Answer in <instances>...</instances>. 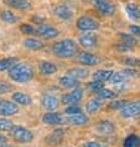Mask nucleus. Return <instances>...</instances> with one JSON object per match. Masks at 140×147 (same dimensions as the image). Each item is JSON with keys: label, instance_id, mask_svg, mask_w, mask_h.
I'll use <instances>...</instances> for the list:
<instances>
[{"label": "nucleus", "instance_id": "29", "mask_svg": "<svg viewBox=\"0 0 140 147\" xmlns=\"http://www.w3.org/2000/svg\"><path fill=\"white\" fill-rule=\"evenodd\" d=\"M24 46L27 47V49H31V50H39V49H42L45 45H43V42L39 41V40L29 38V39L24 40Z\"/></svg>", "mask_w": 140, "mask_h": 147}, {"label": "nucleus", "instance_id": "35", "mask_svg": "<svg viewBox=\"0 0 140 147\" xmlns=\"http://www.w3.org/2000/svg\"><path fill=\"white\" fill-rule=\"evenodd\" d=\"M13 122L8 119H4V117H1L0 119V131H10L13 128Z\"/></svg>", "mask_w": 140, "mask_h": 147}, {"label": "nucleus", "instance_id": "3", "mask_svg": "<svg viewBox=\"0 0 140 147\" xmlns=\"http://www.w3.org/2000/svg\"><path fill=\"white\" fill-rule=\"evenodd\" d=\"M10 131H11V137L19 143H29L34 140V134L25 127L13 126Z\"/></svg>", "mask_w": 140, "mask_h": 147}, {"label": "nucleus", "instance_id": "15", "mask_svg": "<svg viewBox=\"0 0 140 147\" xmlns=\"http://www.w3.org/2000/svg\"><path fill=\"white\" fill-rule=\"evenodd\" d=\"M65 138V130L63 128H56L45 138V142L50 146H57L62 143Z\"/></svg>", "mask_w": 140, "mask_h": 147}, {"label": "nucleus", "instance_id": "33", "mask_svg": "<svg viewBox=\"0 0 140 147\" xmlns=\"http://www.w3.org/2000/svg\"><path fill=\"white\" fill-rule=\"evenodd\" d=\"M120 38L124 41V44H127V45H129V46H134L135 44L138 42V40H136V38L134 35L127 34V32H120Z\"/></svg>", "mask_w": 140, "mask_h": 147}, {"label": "nucleus", "instance_id": "41", "mask_svg": "<svg viewBox=\"0 0 140 147\" xmlns=\"http://www.w3.org/2000/svg\"><path fill=\"white\" fill-rule=\"evenodd\" d=\"M129 30H130L131 35L134 36H138V38H140V25H131L130 28H129Z\"/></svg>", "mask_w": 140, "mask_h": 147}, {"label": "nucleus", "instance_id": "34", "mask_svg": "<svg viewBox=\"0 0 140 147\" xmlns=\"http://www.w3.org/2000/svg\"><path fill=\"white\" fill-rule=\"evenodd\" d=\"M88 90L91 91V92H93V94H97L98 91H101L103 87H104V84L103 82H99V81H95V80H93L92 82L88 84Z\"/></svg>", "mask_w": 140, "mask_h": 147}, {"label": "nucleus", "instance_id": "23", "mask_svg": "<svg viewBox=\"0 0 140 147\" xmlns=\"http://www.w3.org/2000/svg\"><path fill=\"white\" fill-rule=\"evenodd\" d=\"M102 106H103V101L102 100H99L98 97L92 98V100L88 101L87 105H86L87 113H89V115H94L95 112H98L99 110L102 109Z\"/></svg>", "mask_w": 140, "mask_h": 147}, {"label": "nucleus", "instance_id": "4", "mask_svg": "<svg viewBox=\"0 0 140 147\" xmlns=\"http://www.w3.org/2000/svg\"><path fill=\"white\" fill-rule=\"evenodd\" d=\"M76 26L78 30L81 31H95L99 29V23L94 18L88 16V15H83L79 16L76 21Z\"/></svg>", "mask_w": 140, "mask_h": 147}, {"label": "nucleus", "instance_id": "13", "mask_svg": "<svg viewBox=\"0 0 140 147\" xmlns=\"http://www.w3.org/2000/svg\"><path fill=\"white\" fill-rule=\"evenodd\" d=\"M78 42L84 49H93L97 46V35L93 31H87L86 34H82L79 36Z\"/></svg>", "mask_w": 140, "mask_h": 147}, {"label": "nucleus", "instance_id": "21", "mask_svg": "<svg viewBox=\"0 0 140 147\" xmlns=\"http://www.w3.org/2000/svg\"><path fill=\"white\" fill-rule=\"evenodd\" d=\"M6 5L11 6L17 10H30L31 9V1L30 0H4Z\"/></svg>", "mask_w": 140, "mask_h": 147}, {"label": "nucleus", "instance_id": "7", "mask_svg": "<svg viewBox=\"0 0 140 147\" xmlns=\"http://www.w3.org/2000/svg\"><path fill=\"white\" fill-rule=\"evenodd\" d=\"M83 96H84V92L81 87H77V89H73L71 92L68 94H65L62 96L61 101L63 102L65 105H75V104H78L83 100Z\"/></svg>", "mask_w": 140, "mask_h": 147}, {"label": "nucleus", "instance_id": "11", "mask_svg": "<svg viewBox=\"0 0 140 147\" xmlns=\"http://www.w3.org/2000/svg\"><path fill=\"white\" fill-rule=\"evenodd\" d=\"M124 11L127 14L129 20H131L135 24L140 23V6L138 4H135V3H128L124 6Z\"/></svg>", "mask_w": 140, "mask_h": 147}, {"label": "nucleus", "instance_id": "43", "mask_svg": "<svg viewBox=\"0 0 140 147\" xmlns=\"http://www.w3.org/2000/svg\"><path fill=\"white\" fill-rule=\"evenodd\" d=\"M6 141H8V137L0 134V145H1V143H6Z\"/></svg>", "mask_w": 140, "mask_h": 147}, {"label": "nucleus", "instance_id": "19", "mask_svg": "<svg viewBox=\"0 0 140 147\" xmlns=\"http://www.w3.org/2000/svg\"><path fill=\"white\" fill-rule=\"evenodd\" d=\"M41 104L43 106V109L47 110V111H53V110H56L58 107L60 102H58V98L52 96V95H43Z\"/></svg>", "mask_w": 140, "mask_h": 147}, {"label": "nucleus", "instance_id": "8", "mask_svg": "<svg viewBox=\"0 0 140 147\" xmlns=\"http://www.w3.org/2000/svg\"><path fill=\"white\" fill-rule=\"evenodd\" d=\"M140 115V101L128 102L123 109L120 110V116L124 119H133Z\"/></svg>", "mask_w": 140, "mask_h": 147}, {"label": "nucleus", "instance_id": "1", "mask_svg": "<svg viewBox=\"0 0 140 147\" xmlns=\"http://www.w3.org/2000/svg\"><path fill=\"white\" fill-rule=\"evenodd\" d=\"M52 53L60 59H72L78 53V44L72 39H63L53 44Z\"/></svg>", "mask_w": 140, "mask_h": 147}, {"label": "nucleus", "instance_id": "27", "mask_svg": "<svg viewBox=\"0 0 140 147\" xmlns=\"http://www.w3.org/2000/svg\"><path fill=\"white\" fill-rule=\"evenodd\" d=\"M97 97L99 98V100L104 101V100H113V98L117 97V92L110 89H103L101 91H98L97 92Z\"/></svg>", "mask_w": 140, "mask_h": 147}, {"label": "nucleus", "instance_id": "40", "mask_svg": "<svg viewBox=\"0 0 140 147\" xmlns=\"http://www.w3.org/2000/svg\"><path fill=\"white\" fill-rule=\"evenodd\" d=\"M123 62L128 66H136L138 64H140V61H138L136 59H133V57H124Z\"/></svg>", "mask_w": 140, "mask_h": 147}, {"label": "nucleus", "instance_id": "10", "mask_svg": "<svg viewBox=\"0 0 140 147\" xmlns=\"http://www.w3.org/2000/svg\"><path fill=\"white\" fill-rule=\"evenodd\" d=\"M19 112V106L14 101L3 100L0 101V116H14Z\"/></svg>", "mask_w": 140, "mask_h": 147}, {"label": "nucleus", "instance_id": "24", "mask_svg": "<svg viewBox=\"0 0 140 147\" xmlns=\"http://www.w3.org/2000/svg\"><path fill=\"white\" fill-rule=\"evenodd\" d=\"M39 67L43 75H53L57 72V66L51 61H41L39 64Z\"/></svg>", "mask_w": 140, "mask_h": 147}, {"label": "nucleus", "instance_id": "45", "mask_svg": "<svg viewBox=\"0 0 140 147\" xmlns=\"http://www.w3.org/2000/svg\"><path fill=\"white\" fill-rule=\"evenodd\" d=\"M139 65H140V64H139Z\"/></svg>", "mask_w": 140, "mask_h": 147}, {"label": "nucleus", "instance_id": "44", "mask_svg": "<svg viewBox=\"0 0 140 147\" xmlns=\"http://www.w3.org/2000/svg\"><path fill=\"white\" fill-rule=\"evenodd\" d=\"M0 147H14V146L9 145V143H1V145H0Z\"/></svg>", "mask_w": 140, "mask_h": 147}, {"label": "nucleus", "instance_id": "5", "mask_svg": "<svg viewBox=\"0 0 140 147\" xmlns=\"http://www.w3.org/2000/svg\"><path fill=\"white\" fill-rule=\"evenodd\" d=\"M92 4L104 16H113L115 14V5L110 0H92Z\"/></svg>", "mask_w": 140, "mask_h": 147}, {"label": "nucleus", "instance_id": "39", "mask_svg": "<svg viewBox=\"0 0 140 147\" xmlns=\"http://www.w3.org/2000/svg\"><path fill=\"white\" fill-rule=\"evenodd\" d=\"M83 147H109V146H107L102 142H98V141H88L84 143Z\"/></svg>", "mask_w": 140, "mask_h": 147}, {"label": "nucleus", "instance_id": "18", "mask_svg": "<svg viewBox=\"0 0 140 147\" xmlns=\"http://www.w3.org/2000/svg\"><path fill=\"white\" fill-rule=\"evenodd\" d=\"M89 74H91L89 70L86 69V67H83V66H76V67H72V69H69L67 71V75L77 79L78 81H79V80L87 79L88 76H89Z\"/></svg>", "mask_w": 140, "mask_h": 147}, {"label": "nucleus", "instance_id": "6", "mask_svg": "<svg viewBox=\"0 0 140 147\" xmlns=\"http://www.w3.org/2000/svg\"><path fill=\"white\" fill-rule=\"evenodd\" d=\"M75 57L76 61L82 66H95L101 62V59L97 55L88 53V51H79V53H77Z\"/></svg>", "mask_w": 140, "mask_h": 147}, {"label": "nucleus", "instance_id": "20", "mask_svg": "<svg viewBox=\"0 0 140 147\" xmlns=\"http://www.w3.org/2000/svg\"><path fill=\"white\" fill-rule=\"evenodd\" d=\"M58 84L65 87V89H68V90H73V89H77V87H79V81L75 78H72V76L69 75H65L60 78L58 80Z\"/></svg>", "mask_w": 140, "mask_h": 147}, {"label": "nucleus", "instance_id": "31", "mask_svg": "<svg viewBox=\"0 0 140 147\" xmlns=\"http://www.w3.org/2000/svg\"><path fill=\"white\" fill-rule=\"evenodd\" d=\"M17 62L15 57H8L0 60V71H5V70H10Z\"/></svg>", "mask_w": 140, "mask_h": 147}, {"label": "nucleus", "instance_id": "16", "mask_svg": "<svg viewBox=\"0 0 140 147\" xmlns=\"http://www.w3.org/2000/svg\"><path fill=\"white\" fill-rule=\"evenodd\" d=\"M63 122L72 125V126H84L89 122V117L86 113H77V115H71L67 116V119H63Z\"/></svg>", "mask_w": 140, "mask_h": 147}, {"label": "nucleus", "instance_id": "37", "mask_svg": "<svg viewBox=\"0 0 140 147\" xmlns=\"http://www.w3.org/2000/svg\"><path fill=\"white\" fill-rule=\"evenodd\" d=\"M20 30L24 32V34H27V35H34L36 30H35V28L32 26L31 24H23L20 26Z\"/></svg>", "mask_w": 140, "mask_h": 147}, {"label": "nucleus", "instance_id": "22", "mask_svg": "<svg viewBox=\"0 0 140 147\" xmlns=\"http://www.w3.org/2000/svg\"><path fill=\"white\" fill-rule=\"evenodd\" d=\"M55 14L57 18L63 20H71L73 18V10L67 5H60L55 9Z\"/></svg>", "mask_w": 140, "mask_h": 147}, {"label": "nucleus", "instance_id": "14", "mask_svg": "<svg viewBox=\"0 0 140 147\" xmlns=\"http://www.w3.org/2000/svg\"><path fill=\"white\" fill-rule=\"evenodd\" d=\"M128 78L125 76V74L123 71H113L112 76H110L109 81L113 86H115L118 90H124L125 86H127V81Z\"/></svg>", "mask_w": 140, "mask_h": 147}, {"label": "nucleus", "instance_id": "38", "mask_svg": "<svg viewBox=\"0 0 140 147\" xmlns=\"http://www.w3.org/2000/svg\"><path fill=\"white\" fill-rule=\"evenodd\" d=\"M13 90V86L6 82H0V94H8Z\"/></svg>", "mask_w": 140, "mask_h": 147}, {"label": "nucleus", "instance_id": "12", "mask_svg": "<svg viewBox=\"0 0 140 147\" xmlns=\"http://www.w3.org/2000/svg\"><path fill=\"white\" fill-rule=\"evenodd\" d=\"M35 30H36V34L37 35L42 36V38H46V39H55L60 35V31H58L56 28L51 26V25L41 24V25H39Z\"/></svg>", "mask_w": 140, "mask_h": 147}, {"label": "nucleus", "instance_id": "2", "mask_svg": "<svg viewBox=\"0 0 140 147\" xmlns=\"http://www.w3.org/2000/svg\"><path fill=\"white\" fill-rule=\"evenodd\" d=\"M9 76L15 82L25 84L34 78V69L30 64H26V62H16L9 70Z\"/></svg>", "mask_w": 140, "mask_h": 147}, {"label": "nucleus", "instance_id": "26", "mask_svg": "<svg viewBox=\"0 0 140 147\" xmlns=\"http://www.w3.org/2000/svg\"><path fill=\"white\" fill-rule=\"evenodd\" d=\"M112 74H113L112 70H104V69L97 70V71L93 74V79L99 82H105V81H109Z\"/></svg>", "mask_w": 140, "mask_h": 147}, {"label": "nucleus", "instance_id": "28", "mask_svg": "<svg viewBox=\"0 0 140 147\" xmlns=\"http://www.w3.org/2000/svg\"><path fill=\"white\" fill-rule=\"evenodd\" d=\"M0 18H1L3 21H5V23H8V24H15V23H17V21L20 20V18H17L15 14L9 11V10H4V11H1Z\"/></svg>", "mask_w": 140, "mask_h": 147}, {"label": "nucleus", "instance_id": "25", "mask_svg": "<svg viewBox=\"0 0 140 147\" xmlns=\"http://www.w3.org/2000/svg\"><path fill=\"white\" fill-rule=\"evenodd\" d=\"M11 98L15 104H19L23 106H29V105H31V102H32L31 97L24 92H14Z\"/></svg>", "mask_w": 140, "mask_h": 147}, {"label": "nucleus", "instance_id": "9", "mask_svg": "<svg viewBox=\"0 0 140 147\" xmlns=\"http://www.w3.org/2000/svg\"><path fill=\"white\" fill-rule=\"evenodd\" d=\"M93 130L97 135L110 136L115 132V126H114V123L112 122V121L104 120V121H101V122H98L97 125H95Z\"/></svg>", "mask_w": 140, "mask_h": 147}, {"label": "nucleus", "instance_id": "42", "mask_svg": "<svg viewBox=\"0 0 140 147\" xmlns=\"http://www.w3.org/2000/svg\"><path fill=\"white\" fill-rule=\"evenodd\" d=\"M117 49L120 50V51H131L133 50V46H129V45H127V44L123 42V44H120V45H118Z\"/></svg>", "mask_w": 140, "mask_h": 147}, {"label": "nucleus", "instance_id": "30", "mask_svg": "<svg viewBox=\"0 0 140 147\" xmlns=\"http://www.w3.org/2000/svg\"><path fill=\"white\" fill-rule=\"evenodd\" d=\"M124 147H140V136L131 134L124 140Z\"/></svg>", "mask_w": 140, "mask_h": 147}, {"label": "nucleus", "instance_id": "36", "mask_svg": "<svg viewBox=\"0 0 140 147\" xmlns=\"http://www.w3.org/2000/svg\"><path fill=\"white\" fill-rule=\"evenodd\" d=\"M127 104H128V101H125V100H117V101L110 102L109 107L112 110H121Z\"/></svg>", "mask_w": 140, "mask_h": 147}, {"label": "nucleus", "instance_id": "17", "mask_svg": "<svg viewBox=\"0 0 140 147\" xmlns=\"http://www.w3.org/2000/svg\"><path fill=\"white\" fill-rule=\"evenodd\" d=\"M42 122L45 125H61V123H63V117L57 112L47 111L42 116Z\"/></svg>", "mask_w": 140, "mask_h": 147}, {"label": "nucleus", "instance_id": "32", "mask_svg": "<svg viewBox=\"0 0 140 147\" xmlns=\"http://www.w3.org/2000/svg\"><path fill=\"white\" fill-rule=\"evenodd\" d=\"M83 110L82 107L78 105V104H75V105H67V107L65 110V113L67 116H71V115H77V113H82Z\"/></svg>", "mask_w": 140, "mask_h": 147}]
</instances>
